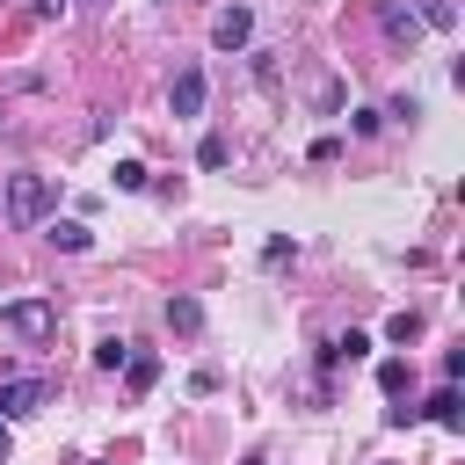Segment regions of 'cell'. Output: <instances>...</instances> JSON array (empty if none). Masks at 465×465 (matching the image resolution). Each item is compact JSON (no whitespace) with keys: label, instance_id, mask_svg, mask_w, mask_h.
<instances>
[{"label":"cell","instance_id":"1","mask_svg":"<svg viewBox=\"0 0 465 465\" xmlns=\"http://www.w3.org/2000/svg\"><path fill=\"white\" fill-rule=\"evenodd\" d=\"M58 211V189H51V174H7V225H44Z\"/></svg>","mask_w":465,"mask_h":465},{"label":"cell","instance_id":"2","mask_svg":"<svg viewBox=\"0 0 465 465\" xmlns=\"http://www.w3.org/2000/svg\"><path fill=\"white\" fill-rule=\"evenodd\" d=\"M0 327L15 341H51L58 334V298H15V305H0Z\"/></svg>","mask_w":465,"mask_h":465},{"label":"cell","instance_id":"3","mask_svg":"<svg viewBox=\"0 0 465 465\" xmlns=\"http://www.w3.org/2000/svg\"><path fill=\"white\" fill-rule=\"evenodd\" d=\"M58 400L51 378H0V421H22V414H44Z\"/></svg>","mask_w":465,"mask_h":465},{"label":"cell","instance_id":"4","mask_svg":"<svg viewBox=\"0 0 465 465\" xmlns=\"http://www.w3.org/2000/svg\"><path fill=\"white\" fill-rule=\"evenodd\" d=\"M247 36H254V7H218V22H211V44L218 51H247Z\"/></svg>","mask_w":465,"mask_h":465},{"label":"cell","instance_id":"5","mask_svg":"<svg viewBox=\"0 0 465 465\" xmlns=\"http://www.w3.org/2000/svg\"><path fill=\"white\" fill-rule=\"evenodd\" d=\"M203 94H211L203 65H182V73H174V87H167V109H174V116H203Z\"/></svg>","mask_w":465,"mask_h":465},{"label":"cell","instance_id":"6","mask_svg":"<svg viewBox=\"0 0 465 465\" xmlns=\"http://www.w3.org/2000/svg\"><path fill=\"white\" fill-rule=\"evenodd\" d=\"M378 29H385L392 44H407V51H414V36H421V15H414V7H400V0H385V7H378Z\"/></svg>","mask_w":465,"mask_h":465},{"label":"cell","instance_id":"7","mask_svg":"<svg viewBox=\"0 0 465 465\" xmlns=\"http://www.w3.org/2000/svg\"><path fill=\"white\" fill-rule=\"evenodd\" d=\"M44 240H51V247H65V254H87V247H94V232H87L80 218H58V211L44 218Z\"/></svg>","mask_w":465,"mask_h":465},{"label":"cell","instance_id":"8","mask_svg":"<svg viewBox=\"0 0 465 465\" xmlns=\"http://www.w3.org/2000/svg\"><path fill=\"white\" fill-rule=\"evenodd\" d=\"M124 385H131V392H153V385H160V356L131 349V356H124Z\"/></svg>","mask_w":465,"mask_h":465},{"label":"cell","instance_id":"9","mask_svg":"<svg viewBox=\"0 0 465 465\" xmlns=\"http://www.w3.org/2000/svg\"><path fill=\"white\" fill-rule=\"evenodd\" d=\"M429 421H443V429H465V400H458V385H450V378L436 385V400H429Z\"/></svg>","mask_w":465,"mask_h":465},{"label":"cell","instance_id":"10","mask_svg":"<svg viewBox=\"0 0 465 465\" xmlns=\"http://www.w3.org/2000/svg\"><path fill=\"white\" fill-rule=\"evenodd\" d=\"M167 327L174 334H203V305L196 298H167Z\"/></svg>","mask_w":465,"mask_h":465},{"label":"cell","instance_id":"11","mask_svg":"<svg viewBox=\"0 0 465 465\" xmlns=\"http://www.w3.org/2000/svg\"><path fill=\"white\" fill-rule=\"evenodd\" d=\"M421 29H458V0H421Z\"/></svg>","mask_w":465,"mask_h":465},{"label":"cell","instance_id":"12","mask_svg":"<svg viewBox=\"0 0 465 465\" xmlns=\"http://www.w3.org/2000/svg\"><path fill=\"white\" fill-rule=\"evenodd\" d=\"M145 182H153V167H145V160H116V189H124V196H138Z\"/></svg>","mask_w":465,"mask_h":465},{"label":"cell","instance_id":"13","mask_svg":"<svg viewBox=\"0 0 465 465\" xmlns=\"http://www.w3.org/2000/svg\"><path fill=\"white\" fill-rule=\"evenodd\" d=\"M349 131H356V138H378V131H385V109H349Z\"/></svg>","mask_w":465,"mask_h":465},{"label":"cell","instance_id":"14","mask_svg":"<svg viewBox=\"0 0 465 465\" xmlns=\"http://www.w3.org/2000/svg\"><path fill=\"white\" fill-rule=\"evenodd\" d=\"M414 334H421V312H392L385 320V341H414Z\"/></svg>","mask_w":465,"mask_h":465},{"label":"cell","instance_id":"15","mask_svg":"<svg viewBox=\"0 0 465 465\" xmlns=\"http://www.w3.org/2000/svg\"><path fill=\"white\" fill-rule=\"evenodd\" d=\"M124 356H131V341H116V334L94 341V363H102V371H124Z\"/></svg>","mask_w":465,"mask_h":465},{"label":"cell","instance_id":"16","mask_svg":"<svg viewBox=\"0 0 465 465\" xmlns=\"http://www.w3.org/2000/svg\"><path fill=\"white\" fill-rule=\"evenodd\" d=\"M196 160H203V167H225V160H232V145H225V138H218V131H211V138H203V145H196Z\"/></svg>","mask_w":465,"mask_h":465},{"label":"cell","instance_id":"17","mask_svg":"<svg viewBox=\"0 0 465 465\" xmlns=\"http://www.w3.org/2000/svg\"><path fill=\"white\" fill-rule=\"evenodd\" d=\"M378 385H385V392H407V363L385 356V363H378Z\"/></svg>","mask_w":465,"mask_h":465},{"label":"cell","instance_id":"18","mask_svg":"<svg viewBox=\"0 0 465 465\" xmlns=\"http://www.w3.org/2000/svg\"><path fill=\"white\" fill-rule=\"evenodd\" d=\"M218 385H225V378H218V363H203V371H196V378H189V392H203V400H211V392H218Z\"/></svg>","mask_w":465,"mask_h":465},{"label":"cell","instance_id":"19","mask_svg":"<svg viewBox=\"0 0 465 465\" xmlns=\"http://www.w3.org/2000/svg\"><path fill=\"white\" fill-rule=\"evenodd\" d=\"M29 15H36V22H58V15H65V0H36Z\"/></svg>","mask_w":465,"mask_h":465},{"label":"cell","instance_id":"20","mask_svg":"<svg viewBox=\"0 0 465 465\" xmlns=\"http://www.w3.org/2000/svg\"><path fill=\"white\" fill-rule=\"evenodd\" d=\"M0 465H7V421H0Z\"/></svg>","mask_w":465,"mask_h":465}]
</instances>
